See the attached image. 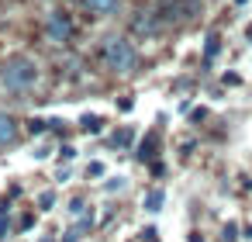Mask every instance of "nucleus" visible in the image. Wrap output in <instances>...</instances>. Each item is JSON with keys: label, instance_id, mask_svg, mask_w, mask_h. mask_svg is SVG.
Masks as SVG:
<instances>
[{"label": "nucleus", "instance_id": "1", "mask_svg": "<svg viewBox=\"0 0 252 242\" xmlns=\"http://www.w3.org/2000/svg\"><path fill=\"white\" fill-rule=\"evenodd\" d=\"M0 83H4V90H11V94H28L38 83V66L28 56H11L4 63V69H0Z\"/></svg>", "mask_w": 252, "mask_h": 242}, {"label": "nucleus", "instance_id": "2", "mask_svg": "<svg viewBox=\"0 0 252 242\" xmlns=\"http://www.w3.org/2000/svg\"><path fill=\"white\" fill-rule=\"evenodd\" d=\"M104 63L114 69V73H131L138 66V52L128 38H107L104 42Z\"/></svg>", "mask_w": 252, "mask_h": 242}, {"label": "nucleus", "instance_id": "3", "mask_svg": "<svg viewBox=\"0 0 252 242\" xmlns=\"http://www.w3.org/2000/svg\"><path fill=\"white\" fill-rule=\"evenodd\" d=\"M45 35H49V42H69V35H73V21H69L63 11H56V14H49Z\"/></svg>", "mask_w": 252, "mask_h": 242}, {"label": "nucleus", "instance_id": "4", "mask_svg": "<svg viewBox=\"0 0 252 242\" xmlns=\"http://www.w3.org/2000/svg\"><path fill=\"white\" fill-rule=\"evenodd\" d=\"M14 138H18V121H14L11 114L0 111V149H7Z\"/></svg>", "mask_w": 252, "mask_h": 242}, {"label": "nucleus", "instance_id": "5", "mask_svg": "<svg viewBox=\"0 0 252 242\" xmlns=\"http://www.w3.org/2000/svg\"><path fill=\"white\" fill-rule=\"evenodd\" d=\"M83 7H87L90 14L107 18V14H114V11H118V0H83Z\"/></svg>", "mask_w": 252, "mask_h": 242}, {"label": "nucleus", "instance_id": "6", "mask_svg": "<svg viewBox=\"0 0 252 242\" xmlns=\"http://www.w3.org/2000/svg\"><path fill=\"white\" fill-rule=\"evenodd\" d=\"M162 201H166V194H162V190H149V194H145V211H149V214L162 211Z\"/></svg>", "mask_w": 252, "mask_h": 242}, {"label": "nucleus", "instance_id": "7", "mask_svg": "<svg viewBox=\"0 0 252 242\" xmlns=\"http://www.w3.org/2000/svg\"><path fill=\"white\" fill-rule=\"evenodd\" d=\"M159 25H162V21H152L149 14H142V18L135 21V32H145V35H152V32H159Z\"/></svg>", "mask_w": 252, "mask_h": 242}, {"label": "nucleus", "instance_id": "8", "mask_svg": "<svg viewBox=\"0 0 252 242\" xmlns=\"http://www.w3.org/2000/svg\"><path fill=\"white\" fill-rule=\"evenodd\" d=\"M83 132L97 135V132H100V118H97V114H83Z\"/></svg>", "mask_w": 252, "mask_h": 242}, {"label": "nucleus", "instance_id": "9", "mask_svg": "<svg viewBox=\"0 0 252 242\" xmlns=\"http://www.w3.org/2000/svg\"><path fill=\"white\" fill-rule=\"evenodd\" d=\"M218 49H221V38H218V35H211V38H207V49H204V56H207V59H214V56H218Z\"/></svg>", "mask_w": 252, "mask_h": 242}, {"label": "nucleus", "instance_id": "10", "mask_svg": "<svg viewBox=\"0 0 252 242\" xmlns=\"http://www.w3.org/2000/svg\"><path fill=\"white\" fill-rule=\"evenodd\" d=\"M118 190H125V176H111V183H107V194H118Z\"/></svg>", "mask_w": 252, "mask_h": 242}, {"label": "nucleus", "instance_id": "11", "mask_svg": "<svg viewBox=\"0 0 252 242\" xmlns=\"http://www.w3.org/2000/svg\"><path fill=\"white\" fill-rule=\"evenodd\" d=\"M52 204H56V197H52V194H42V197H38V207H42V211H49Z\"/></svg>", "mask_w": 252, "mask_h": 242}, {"label": "nucleus", "instance_id": "12", "mask_svg": "<svg viewBox=\"0 0 252 242\" xmlns=\"http://www.w3.org/2000/svg\"><path fill=\"white\" fill-rule=\"evenodd\" d=\"M100 173H104V163H90L87 166V176H100Z\"/></svg>", "mask_w": 252, "mask_h": 242}, {"label": "nucleus", "instance_id": "13", "mask_svg": "<svg viewBox=\"0 0 252 242\" xmlns=\"http://www.w3.org/2000/svg\"><path fill=\"white\" fill-rule=\"evenodd\" d=\"M224 239H228V242L238 239V225H224Z\"/></svg>", "mask_w": 252, "mask_h": 242}, {"label": "nucleus", "instance_id": "14", "mask_svg": "<svg viewBox=\"0 0 252 242\" xmlns=\"http://www.w3.org/2000/svg\"><path fill=\"white\" fill-rule=\"evenodd\" d=\"M4 232H7V218L0 214V239H4Z\"/></svg>", "mask_w": 252, "mask_h": 242}, {"label": "nucleus", "instance_id": "15", "mask_svg": "<svg viewBox=\"0 0 252 242\" xmlns=\"http://www.w3.org/2000/svg\"><path fill=\"white\" fill-rule=\"evenodd\" d=\"M245 38H249V42H252V25H249V28H245Z\"/></svg>", "mask_w": 252, "mask_h": 242}]
</instances>
